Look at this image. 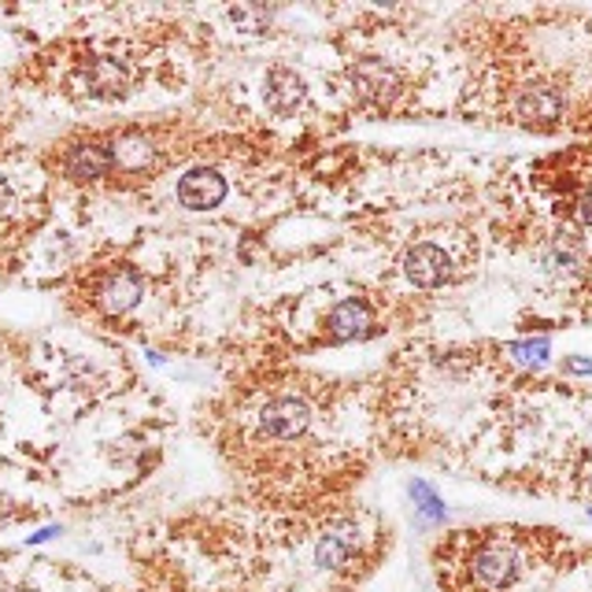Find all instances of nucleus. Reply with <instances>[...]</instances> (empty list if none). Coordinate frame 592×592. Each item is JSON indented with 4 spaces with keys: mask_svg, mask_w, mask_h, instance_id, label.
<instances>
[{
    "mask_svg": "<svg viewBox=\"0 0 592 592\" xmlns=\"http://www.w3.org/2000/svg\"><path fill=\"white\" fill-rule=\"evenodd\" d=\"M8 208H12V186H8V182L0 178V216H4Z\"/></svg>",
    "mask_w": 592,
    "mask_h": 592,
    "instance_id": "obj_17",
    "label": "nucleus"
},
{
    "mask_svg": "<svg viewBox=\"0 0 592 592\" xmlns=\"http://www.w3.org/2000/svg\"><path fill=\"white\" fill-rule=\"evenodd\" d=\"M474 578L489 589H507L518 578V556L507 545H485L474 556Z\"/></svg>",
    "mask_w": 592,
    "mask_h": 592,
    "instance_id": "obj_6",
    "label": "nucleus"
},
{
    "mask_svg": "<svg viewBox=\"0 0 592 592\" xmlns=\"http://www.w3.org/2000/svg\"><path fill=\"white\" fill-rule=\"evenodd\" d=\"M304 105V78L289 67H274L267 75V108L274 116L289 119Z\"/></svg>",
    "mask_w": 592,
    "mask_h": 592,
    "instance_id": "obj_8",
    "label": "nucleus"
},
{
    "mask_svg": "<svg viewBox=\"0 0 592 592\" xmlns=\"http://www.w3.org/2000/svg\"><path fill=\"white\" fill-rule=\"evenodd\" d=\"M260 423L271 437H300L308 430L311 412H308V404L296 401V396H278V401H271L263 407Z\"/></svg>",
    "mask_w": 592,
    "mask_h": 592,
    "instance_id": "obj_5",
    "label": "nucleus"
},
{
    "mask_svg": "<svg viewBox=\"0 0 592 592\" xmlns=\"http://www.w3.org/2000/svg\"><path fill=\"white\" fill-rule=\"evenodd\" d=\"M75 86L86 97L116 100L122 94H130V70L116 56H94L75 70Z\"/></svg>",
    "mask_w": 592,
    "mask_h": 592,
    "instance_id": "obj_1",
    "label": "nucleus"
},
{
    "mask_svg": "<svg viewBox=\"0 0 592 592\" xmlns=\"http://www.w3.org/2000/svg\"><path fill=\"white\" fill-rule=\"evenodd\" d=\"M512 355L526 366H540L548 360V341L545 337H537V341H518V344H512Z\"/></svg>",
    "mask_w": 592,
    "mask_h": 592,
    "instance_id": "obj_13",
    "label": "nucleus"
},
{
    "mask_svg": "<svg viewBox=\"0 0 592 592\" xmlns=\"http://www.w3.org/2000/svg\"><path fill=\"white\" fill-rule=\"evenodd\" d=\"M222 197H227V178L216 167H193L178 182V200L189 211H211L222 204Z\"/></svg>",
    "mask_w": 592,
    "mask_h": 592,
    "instance_id": "obj_3",
    "label": "nucleus"
},
{
    "mask_svg": "<svg viewBox=\"0 0 592 592\" xmlns=\"http://www.w3.org/2000/svg\"><path fill=\"white\" fill-rule=\"evenodd\" d=\"M404 274L415 285H423V289H437V285L452 278V260H448V252L437 249V244H415L404 256Z\"/></svg>",
    "mask_w": 592,
    "mask_h": 592,
    "instance_id": "obj_4",
    "label": "nucleus"
},
{
    "mask_svg": "<svg viewBox=\"0 0 592 592\" xmlns=\"http://www.w3.org/2000/svg\"><path fill=\"white\" fill-rule=\"evenodd\" d=\"M515 111L526 127H552V122L563 116V100L548 86H526L515 100Z\"/></svg>",
    "mask_w": 592,
    "mask_h": 592,
    "instance_id": "obj_7",
    "label": "nucleus"
},
{
    "mask_svg": "<svg viewBox=\"0 0 592 592\" xmlns=\"http://www.w3.org/2000/svg\"><path fill=\"white\" fill-rule=\"evenodd\" d=\"M111 163H116V156H111L108 145H78V149L67 156V178H75V182H97V178L108 175Z\"/></svg>",
    "mask_w": 592,
    "mask_h": 592,
    "instance_id": "obj_11",
    "label": "nucleus"
},
{
    "mask_svg": "<svg viewBox=\"0 0 592 592\" xmlns=\"http://www.w3.org/2000/svg\"><path fill=\"white\" fill-rule=\"evenodd\" d=\"M371 322H374V315L363 300H344L330 311V333L337 341H355V337H363L371 330Z\"/></svg>",
    "mask_w": 592,
    "mask_h": 592,
    "instance_id": "obj_12",
    "label": "nucleus"
},
{
    "mask_svg": "<svg viewBox=\"0 0 592 592\" xmlns=\"http://www.w3.org/2000/svg\"><path fill=\"white\" fill-rule=\"evenodd\" d=\"M138 300H141V274L130 267H119L100 285V308L108 315H127L130 308H138Z\"/></svg>",
    "mask_w": 592,
    "mask_h": 592,
    "instance_id": "obj_9",
    "label": "nucleus"
},
{
    "mask_svg": "<svg viewBox=\"0 0 592 592\" xmlns=\"http://www.w3.org/2000/svg\"><path fill=\"white\" fill-rule=\"evenodd\" d=\"M111 156L122 160V163H127V167H134V163H145V160L152 156V152H149L145 141H127V145H122L119 152L111 149Z\"/></svg>",
    "mask_w": 592,
    "mask_h": 592,
    "instance_id": "obj_14",
    "label": "nucleus"
},
{
    "mask_svg": "<svg viewBox=\"0 0 592 592\" xmlns=\"http://www.w3.org/2000/svg\"><path fill=\"white\" fill-rule=\"evenodd\" d=\"M412 496L418 500V507H423V512L426 515H434V518H441L445 515V507H441V500H437L434 493H430V489H426V485H412Z\"/></svg>",
    "mask_w": 592,
    "mask_h": 592,
    "instance_id": "obj_15",
    "label": "nucleus"
},
{
    "mask_svg": "<svg viewBox=\"0 0 592 592\" xmlns=\"http://www.w3.org/2000/svg\"><path fill=\"white\" fill-rule=\"evenodd\" d=\"M355 548H360V529H355V523H337L333 529L322 534L319 548H315V563L337 570L355 556Z\"/></svg>",
    "mask_w": 592,
    "mask_h": 592,
    "instance_id": "obj_10",
    "label": "nucleus"
},
{
    "mask_svg": "<svg viewBox=\"0 0 592 592\" xmlns=\"http://www.w3.org/2000/svg\"><path fill=\"white\" fill-rule=\"evenodd\" d=\"M581 219L592 227V193H585V200H581Z\"/></svg>",
    "mask_w": 592,
    "mask_h": 592,
    "instance_id": "obj_19",
    "label": "nucleus"
},
{
    "mask_svg": "<svg viewBox=\"0 0 592 592\" xmlns=\"http://www.w3.org/2000/svg\"><path fill=\"white\" fill-rule=\"evenodd\" d=\"M349 78L355 94L371 100V105H390V100L401 94V75H396L385 59H360V64L349 70Z\"/></svg>",
    "mask_w": 592,
    "mask_h": 592,
    "instance_id": "obj_2",
    "label": "nucleus"
},
{
    "mask_svg": "<svg viewBox=\"0 0 592 592\" xmlns=\"http://www.w3.org/2000/svg\"><path fill=\"white\" fill-rule=\"evenodd\" d=\"M233 23H241V26H256V34L263 26H267V12L263 8H233Z\"/></svg>",
    "mask_w": 592,
    "mask_h": 592,
    "instance_id": "obj_16",
    "label": "nucleus"
},
{
    "mask_svg": "<svg viewBox=\"0 0 592 592\" xmlns=\"http://www.w3.org/2000/svg\"><path fill=\"white\" fill-rule=\"evenodd\" d=\"M567 371L570 374H592V363L589 360H567Z\"/></svg>",
    "mask_w": 592,
    "mask_h": 592,
    "instance_id": "obj_18",
    "label": "nucleus"
}]
</instances>
